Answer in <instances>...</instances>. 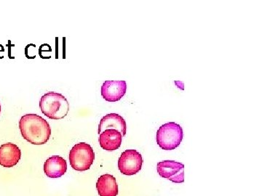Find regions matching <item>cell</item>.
<instances>
[{
	"label": "cell",
	"mask_w": 262,
	"mask_h": 196,
	"mask_svg": "<svg viewBox=\"0 0 262 196\" xmlns=\"http://www.w3.org/2000/svg\"><path fill=\"white\" fill-rule=\"evenodd\" d=\"M22 137L33 145H44L49 140L51 128L46 119L37 114H26L19 121Z\"/></svg>",
	"instance_id": "cell-1"
},
{
	"label": "cell",
	"mask_w": 262,
	"mask_h": 196,
	"mask_svg": "<svg viewBox=\"0 0 262 196\" xmlns=\"http://www.w3.org/2000/svg\"><path fill=\"white\" fill-rule=\"evenodd\" d=\"M39 108L43 114L48 118L59 120L68 114L70 103L63 94L50 92L40 98Z\"/></svg>",
	"instance_id": "cell-2"
},
{
	"label": "cell",
	"mask_w": 262,
	"mask_h": 196,
	"mask_svg": "<svg viewBox=\"0 0 262 196\" xmlns=\"http://www.w3.org/2000/svg\"><path fill=\"white\" fill-rule=\"evenodd\" d=\"M183 137L182 127L175 122H169L162 125L157 132V142L165 151H172L178 148Z\"/></svg>",
	"instance_id": "cell-3"
},
{
	"label": "cell",
	"mask_w": 262,
	"mask_h": 196,
	"mask_svg": "<svg viewBox=\"0 0 262 196\" xmlns=\"http://www.w3.org/2000/svg\"><path fill=\"white\" fill-rule=\"evenodd\" d=\"M94 160V149L85 142L76 144L70 151V165L76 171L84 172L90 169Z\"/></svg>",
	"instance_id": "cell-4"
},
{
	"label": "cell",
	"mask_w": 262,
	"mask_h": 196,
	"mask_svg": "<svg viewBox=\"0 0 262 196\" xmlns=\"http://www.w3.org/2000/svg\"><path fill=\"white\" fill-rule=\"evenodd\" d=\"M142 164V156L136 150H126L122 152L118 160L119 170L122 175L127 176L139 173Z\"/></svg>",
	"instance_id": "cell-5"
},
{
	"label": "cell",
	"mask_w": 262,
	"mask_h": 196,
	"mask_svg": "<svg viewBox=\"0 0 262 196\" xmlns=\"http://www.w3.org/2000/svg\"><path fill=\"white\" fill-rule=\"evenodd\" d=\"M157 170L162 178L174 183L184 182V165L175 161H160L157 165Z\"/></svg>",
	"instance_id": "cell-6"
},
{
	"label": "cell",
	"mask_w": 262,
	"mask_h": 196,
	"mask_svg": "<svg viewBox=\"0 0 262 196\" xmlns=\"http://www.w3.org/2000/svg\"><path fill=\"white\" fill-rule=\"evenodd\" d=\"M126 90L125 81H105L101 86V95L108 102H117L123 97Z\"/></svg>",
	"instance_id": "cell-7"
},
{
	"label": "cell",
	"mask_w": 262,
	"mask_h": 196,
	"mask_svg": "<svg viewBox=\"0 0 262 196\" xmlns=\"http://www.w3.org/2000/svg\"><path fill=\"white\" fill-rule=\"evenodd\" d=\"M21 158L20 149L12 142L0 146V165L5 168H11L18 164Z\"/></svg>",
	"instance_id": "cell-8"
},
{
	"label": "cell",
	"mask_w": 262,
	"mask_h": 196,
	"mask_svg": "<svg viewBox=\"0 0 262 196\" xmlns=\"http://www.w3.org/2000/svg\"><path fill=\"white\" fill-rule=\"evenodd\" d=\"M106 130H116L122 134V137L126 135V122L121 116L117 113H110L101 118L98 125V135Z\"/></svg>",
	"instance_id": "cell-9"
},
{
	"label": "cell",
	"mask_w": 262,
	"mask_h": 196,
	"mask_svg": "<svg viewBox=\"0 0 262 196\" xmlns=\"http://www.w3.org/2000/svg\"><path fill=\"white\" fill-rule=\"evenodd\" d=\"M67 171V161L59 156H53L46 160L44 163V172L48 178H60Z\"/></svg>",
	"instance_id": "cell-10"
},
{
	"label": "cell",
	"mask_w": 262,
	"mask_h": 196,
	"mask_svg": "<svg viewBox=\"0 0 262 196\" xmlns=\"http://www.w3.org/2000/svg\"><path fill=\"white\" fill-rule=\"evenodd\" d=\"M98 141L103 150L113 151L121 146L122 135L116 130H106L100 134Z\"/></svg>",
	"instance_id": "cell-11"
},
{
	"label": "cell",
	"mask_w": 262,
	"mask_h": 196,
	"mask_svg": "<svg viewBox=\"0 0 262 196\" xmlns=\"http://www.w3.org/2000/svg\"><path fill=\"white\" fill-rule=\"evenodd\" d=\"M98 195L100 196H117L118 195V185L116 178L111 175H103L98 178L96 183Z\"/></svg>",
	"instance_id": "cell-12"
},
{
	"label": "cell",
	"mask_w": 262,
	"mask_h": 196,
	"mask_svg": "<svg viewBox=\"0 0 262 196\" xmlns=\"http://www.w3.org/2000/svg\"><path fill=\"white\" fill-rule=\"evenodd\" d=\"M0 113H1V105H0Z\"/></svg>",
	"instance_id": "cell-13"
}]
</instances>
